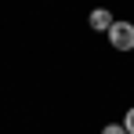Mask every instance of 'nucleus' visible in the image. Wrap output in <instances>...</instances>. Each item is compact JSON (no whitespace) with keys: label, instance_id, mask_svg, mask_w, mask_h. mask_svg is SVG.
<instances>
[{"label":"nucleus","instance_id":"obj_4","mask_svg":"<svg viewBox=\"0 0 134 134\" xmlns=\"http://www.w3.org/2000/svg\"><path fill=\"white\" fill-rule=\"evenodd\" d=\"M102 134H127V127H123V123H105Z\"/></svg>","mask_w":134,"mask_h":134},{"label":"nucleus","instance_id":"obj_1","mask_svg":"<svg viewBox=\"0 0 134 134\" xmlns=\"http://www.w3.org/2000/svg\"><path fill=\"white\" fill-rule=\"evenodd\" d=\"M105 36L116 51H134V22H112V29Z\"/></svg>","mask_w":134,"mask_h":134},{"label":"nucleus","instance_id":"obj_3","mask_svg":"<svg viewBox=\"0 0 134 134\" xmlns=\"http://www.w3.org/2000/svg\"><path fill=\"white\" fill-rule=\"evenodd\" d=\"M120 123L127 127V134H134V105H131L127 112H123V120H120Z\"/></svg>","mask_w":134,"mask_h":134},{"label":"nucleus","instance_id":"obj_2","mask_svg":"<svg viewBox=\"0 0 134 134\" xmlns=\"http://www.w3.org/2000/svg\"><path fill=\"white\" fill-rule=\"evenodd\" d=\"M112 22H116V18H112V11H109V7H94V11L87 15V25L94 29V33H109Z\"/></svg>","mask_w":134,"mask_h":134}]
</instances>
